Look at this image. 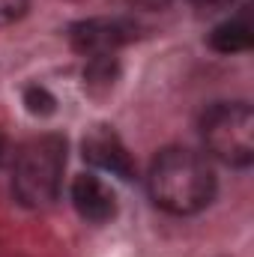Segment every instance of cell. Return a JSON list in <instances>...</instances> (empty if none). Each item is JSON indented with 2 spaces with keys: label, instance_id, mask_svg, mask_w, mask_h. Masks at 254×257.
Instances as JSON below:
<instances>
[{
  "label": "cell",
  "instance_id": "obj_1",
  "mask_svg": "<svg viewBox=\"0 0 254 257\" xmlns=\"http://www.w3.org/2000/svg\"><path fill=\"white\" fill-rule=\"evenodd\" d=\"M147 192L168 215H197L215 197V171L203 153L165 147L147 171Z\"/></svg>",
  "mask_w": 254,
  "mask_h": 257
},
{
  "label": "cell",
  "instance_id": "obj_2",
  "mask_svg": "<svg viewBox=\"0 0 254 257\" xmlns=\"http://www.w3.org/2000/svg\"><path fill=\"white\" fill-rule=\"evenodd\" d=\"M66 138L63 135H36L24 141L12 159V194L18 203L39 209L51 206L60 189H63L66 174Z\"/></svg>",
  "mask_w": 254,
  "mask_h": 257
},
{
  "label": "cell",
  "instance_id": "obj_3",
  "mask_svg": "<svg viewBox=\"0 0 254 257\" xmlns=\"http://www.w3.org/2000/svg\"><path fill=\"white\" fill-rule=\"evenodd\" d=\"M203 150L227 165L248 168L254 162V111L248 102H215L200 117Z\"/></svg>",
  "mask_w": 254,
  "mask_h": 257
},
{
  "label": "cell",
  "instance_id": "obj_4",
  "mask_svg": "<svg viewBox=\"0 0 254 257\" xmlns=\"http://www.w3.org/2000/svg\"><path fill=\"white\" fill-rule=\"evenodd\" d=\"M132 36H135V27L123 18H87V21L72 24V30H69L72 48L84 57L114 54Z\"/></svg>",
  "mask_w": 254,
  "mask_h": 257
},
{
  "label": "cell",
  "instance_id": "obj_5",
  "mask_svg": "<svg viewBox=\"0 0 254 257\" xmlns=\"http://www.w3.org/2000/svg\"><path fill=\"white\" fill-rule=\"evenodd\" d=\"M81 153L99 171H108V174H114L120 180H132L135 177V162L129 156L126 144L120 141V135L111 126H93L90 128L84 135V141H81Z\"/></svg>",
  "mask_w": 254,
  "mask_h": 257
},
{
  "label": "cell",
  "instance_id": "obj_6",
  "mask_svg": "<svg viewBox=\"0 0 254 257\" xmlns=\"http://www.w3.org/2000/svg\"><path fill=\"white\" fill-rule=\"evenodd\" d=\"M72 206L75 212L90 221V224H105L117 215V194L111 192V186L105 180H99L96 174H81L72 180Z\"/></svg>",
  "mask_w": 254,
  "mask_h": 257
},
{
  "label": "cell",
  "instance_id": "obj_7",
  "mask_svg": "<svg viewBox=\"0 0 254 257\" xmlns=\"http://www.w3.org/2000/svg\"><path fill=\"white\" fill-rule=\"evenodd\" d=\"M209 45L218 54H239L251 48V24H248V12L239 9L233 18L221 21L212 33H209Z\"/></svg>",
  "mask_w": 254,
  "mask_h": 257
},
{
  "label": "cell",
  "instance_id": "obj_8",
  "mask_svg": "<svg viewBox=\"0 0 254 257\" xmlns=\"http://www.w3.org/2000/svg\"><path fill=\"white\" fill-rule=\"evenodd\" d=\"M120 75V66L114 60V54H102V57H90L84 66V87L90 93H105L114 87Z\"/></svg>",
  "mask_w": 254,
  "mask_h": 257
},
{
  "label": "cell",
  "instance_id": "obj_9",
  "mask_svg": "<svg viewBox=\"0 0 254 257\" xmlns=\"http://www.w3.org/2000/svg\"><path fill=\"white\" fill-rule=\"evenodd\" d=\"M24 105H27V111H30V114H36V117H48V114H54L57 99H54L45 87L33 84V87H27V90H24Z\"/></svg>",
  "mask_w": 254,
  "mask_h": 257
},
{
  "label": "cell",
  "instance_id": "obj_10",
  "mask_svg": "<svg viewBox=\"0 0 254 257\" xmlns=\"http://www.w3.org/2000/svg\"><path fill=\"white\" fill-rule=\"evenodd\" d=\"M30 0H0V27L15 24L18 18H24Z\"/></svg>",
  "mask_w": 254,
  "mask_h": 257
},
{
  "label": "cell",
  "instance_id": "obj_11",
  "mask_svg": "<svg viewBox=\"0 0 254 257\" xmlns=\"http://www.w3.org/2000/svg\"><path fill=\"white\" fill-rule=\"evenodd\" d=\"M189 3L197 15H221V12H230L239 0H189Z\"/></svg>",
  "mask_w": 254,
  "mask_h": 257
},
{
  "label": "cell",
  "instance_id": "obj_12",
  "mask_svg": "<svg viewBox=\"0 0 254 257\" xmlns=\"http://www.w3.org/2000/svg\"><path fill=\"white\" fill-rule=\"evenodd\" d=\"M9 159V138L3 135V128H0V165Z\"/></svg>",
  "mask_w": 254,
  "mask_h": 257
}]
</instances>
